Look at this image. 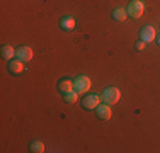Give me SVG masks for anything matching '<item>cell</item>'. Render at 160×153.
I'll use <instances>...</instances> for the list:
<instances>
[{
    "mask_svg": "<svg viewBox=\"0 0 160 153\" xmlns=\"http://www.w3.org/2000/svg\"><path fill=\"white\" fill-rule=\"evenodd\" d=\"M99 104H101V95H99V94L85 95V97H83V101H82L83 109H96Z\"/></svg>",
    "mask_w": 160,
    "mask_h": 153,
    "instance_id": "5",
    "label": "cell"
},
{
    "mask_svg": "<svg viewBox=\"0 0 160 153\" xmlns=\"http://www.w3.org/2000/svg\"><path fill=\"white\" fill-rule=\"evenodd\" d=\"M16 53H17V49H14L12 46H9V44L2 48V56H3L5 60H12L14 56H16Z\"/></svg>",
    "mask_w": 160,
    "mask_h": 153,
    "instance_id": "12",
    "label": "cell"
},
{
    "mask_svg": "<svg viewBox=\"0 0 160 153\" xmlns=\"http://www.w3.org/2000/svg\"><path fill=\"white\" fill-rule=\"evenodd\" d=\"M31 151L32 153H43L44 151V145L41 141H32L31 143Z\"/></svg>",
    "mask_w": 160,
    "mask_h": 153,
    "instance_id": "14",
    "label": "cell"
},
{
    "mask_svg": "<svg viewBox=\"0 0 160 153\" xmlns=\"http://www.w3.org/2000/svg\"><path fill=\"white\" fill-rule=\"evenodd\" d=\"M63 99H65V102H68V104H75V102L78 101V92H77V90L65 92V94H63Z\"/></svg>",
    "mask_w": 160,
    "mask_h": 153,
    "instance_id": "10",
    "label": "cell"
},
{
    "mask_svg": "<svg viewBox=\"0 0 160 153\" xmlns=\"http://www.w3.org/2000/svg\"><path fill=\"white\" fill-rule=\"evenodd\" d=\"M9 70L12 72V73H21V72H24V61H21V60H10Z\"/></svg>",
    "mask_w": 160,
    "mask_h": 153,
    "instance_id": "8",
    "label": "cell"
},
{
    "mask_svg": "<svg viewBox=\"0 0 160 153\" xmlns=\"http://www.w3.org/2000/svg\"><path fill=\"white\" fill-rule=\"evenodd\" d=\"M60 26H62V29H65V31H72L75 27V19L70 17V15H67V17H63L62 21H60Z\"/></svg>",
    "mask_w": 160,
    "mask_h": 153,
    "instance_id": "9",
    "label": "cell"
},
{
    "mask_svg": "<svg viewBox=\"0 0 160 153\" xmlns=\"http://www.w3.org/2000/svg\"><path fill=\"white\" fill-rule=\"evenodd\" d=\"M16 58L21 60V61H29L32 60V49L29 46H21L16 53Z\"/></svg>",
    "mask_w": 160,
    "mask_h": 153,
    "instance_id": "7",
    "label": "cell"
},
{
    "mask_svg": "<svg viewBox=\"0 0 160 153\" xmlns=\"http://www.w3.org/2000/svg\"><path fill=\"white\" fill-rule=\"evenodd\" d=\"M143 10H145L143 2H140V0H133V2L128 5L126 12H128L129 17H133V19H140V17L143 15Z\"/></svg>",
    "mask_w": 160,
    "mask_h": 153,
    "instance_id": "3",
    "label": "cell"
},
{
    "mask_svg": "<svg viewBox=\"0 0 160 153\" xmlns=\"http://www.w3.org/2000/svg\"><path fill=\"white\" fill-rule=\"evenodd\" d=\"M58 89L63 92H70V90H73V82L72 80H62V82L58 83Z\"/></svg>",
    "mask_w": 160,
    "mask_h": 153,
    "instance_id": "13",
    "label": "cell"
},
{
    "mask_svg": "<svg viewBox=\"0 0 160 153\" xmlns=\"http://www.w3.org/2000/svg\"><path fill=\"white\" fill-rule=\"evenodd\" d=\"M119 99H121V92H119L118 87H108V89L102 92V101H104L106 104H109V106L119 102Z\"/></svg>",
    "mask_w": 160,
    "mask_h": 153,
    "instance_id": "1",
    "label": "cell"
},
{
    "mask_svg": "<svg viewBox=\"0 0 160 153\" xmlns=\"http://www.w3.org/2000/svg\"><path fill=\"white\" fill-rule=\"evenodd\" d=\"M90 89V78L87 75H78L73 80V90H77L78 94H85Z\"/></svg>",
    "mask_w": 160,
    "mask_h": 153,
    "instance_id": "2",
    "label": "cell"
},
{
    "mask_svg": "<svg viewBox=\"0 0 160 153\" xmlns=\"http://www.w3.org/2000/svg\"><path fill=\"white\" fill-rule=\"evenodd\" d=\"M157 44H158V46H160V36H158V37H157Z\"/></svg>",
    "mask_w": 160,
    "mask_h": 153,
    "instance_id": "16",
    "label": "cell"
},
{
    "mask_svg": "<svg viewBox=\"0 0 160 153\" xmlns=\"http://www.w3.org/2000/svg\"><path fill=\"white\" fill-rule=\"evenodd\" d=\"M96 112H97V116H99V119H104V121H108V119H111V107H109V104H99L96 107Z\"/></svg>",
    "mask_w": 160,
    "mask_h": 153,
    "instance_id": "6",
    "label": "cell"
},
{
    "mask_svg": "<svg viewBox=\"0 0 160 153\" xmlns=\"http://www.w3.org/2000/svg\"><path fill=\"white\" fill-rule=\"evenodd\" d=\"M126 17H128V12H126V9H121V7H119V9H114V10H112V19H114V21H119V22H123Z\"/></svg>",
    "mask_w": 160,
    "mask_h": 153,
    "instance_id": "11",
    "label": "cell"
},
{
    "mask_svg": "<svg viewBox=\"0 0 160 153\" xmlns=\"http://www.w3.org/2000/svg\"><path fill=\"white\" fill-rule=\"evenodd\" d=\"M140 39L145 41V43H152V41L157 39V32L152 26H143L142 31H140Z\"/></svg>",
    "mask_w": 160,
    "mask_h": 153,
    "instance_id": "4",
    "label": "cell"
},
{
    "mask_svg": "<svg viewBox=\"0 0 160 153\" xmlns=\"http://www.w3.org/2000/svg\"><path fill=\"white\" fill-rule=\"evenodd\" d=\"M145 44H147L145 41H138V43H136V49H143V48H145Z\"/></svg>",
    "mask_w": 160,
    "mask_h": 153,
    "instance_id": "15",
    "label": "cell"
}]
</instances>
